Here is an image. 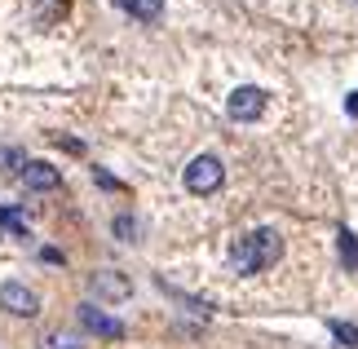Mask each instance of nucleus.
<instances>
[{
  "label": "nucleus",
  "instance_id": "1",
  "mask_svg": "<svg viewBox=\"0 0 358 349\" xmlns=\"http://www.w3.org/2000/svg\"><path fill=\"white\" fill-rule=\"evenodd\" d=\"M283 257V234L279 230H270V226H261V230H248L243 239L230 248V261H235V270L239 274H261V270H270L274 261Z\"/></svg>",
  "mask_w": 358,
  "mask_h": 349
},
{
  "label": "nucleus",
  "instance_id": "2",
  "mask_svg": "<svg viewBox=\"0 0 358 349\" xmlns=\"http://www.w3.org/2000/svg\"><path fill=\"white\" fill-rule=\"evenodd\" d=\"M222 181H226V169L217 155H199V159L186 164V190L190 194H213Z\"/></svg>",
  "mask_w": 358,
  "mask_h": 349
},
{
  "label": "nucleus",
  "instance_id": "3",
  "mask_svg": "<svg viewBox=\"0 0 358 349\" xmlns=\"http://www.w3.org/2000/svg\"><path fill=\"white\" fill-rule=\"evenodd\" d=\"M226 111H230V120L248 124V120H257L261 111H266V93H261L257 85H243V89H235V93H230Z\"/></svg>",
  "mask_w": 358,
  "mask_h": 349
},
{
  "label": "nucleus",
  "instance_id": "4",
  "mask_svg": "<svg viewBox=\"0 0 358 349\" xmlns=\"http://www.w3.org/2000/svg\"><path fill=\"white\" fill-rule=\"evenodd\" d=\"M80 327L93 332V336H102V341H120L124 336V323L111 314H102L98 305H80Z\"/></svg>",
  "mask_w": 358,
  "mask_h": 349
},
{
  "label": "nucleus",
  "instance_id": "5",
  "mask_svg": "<svg viewBox=\"0 0 358 349\" xmlns=\"http://www.w3.org/2000/svg\"><path fill=\"white\" fill-rule=\"evenodd\" d=\"M18 177H22V186H27V190H31V194H45V190H58V181H62V177H58V169H53V164H45V159H27Z\"/></svg>",
  "mask_w": 358,
  "mask_h": 349
},
{
  "label": "nucleus",
  "instance_id": "6",
  "mask_svg": "<svg viewBox=\"0 0 358 349\" xmlns=\"http://www.w3.org/2000/svg\"><path fill=\"white\" fill-rule=\"evenodd\" d=\"M0 310H9V314H18V318H31L40 310V301H36V292L31 287H22V283H5L0 287Z\"/></svg>",
  "mask_w": 358,
  "mask_h": 349
},
{
  "label": "nucleus",
  "instance_id": "7",
  "mask_svg": "<svg viewBox=\"0 0 358 349\" xmlns=\"http://www.w3.org/2000/svg\"><path fill=\"white\" fill-rule=\"evenodd\" d=\"M93 292L98 297H111V301H124L129 297V278H120V274H111V270H102V274H93Z\"/></svg>",
  "mask_w": 358,
  "mask_h": 349
},
{
  "label": "nucleus",
  "instance_id": "8",
  "mask_svg": "<svg viewBox=\"0 0 358 349\" xmlns=\"http://www.w3.org/2000/svg\"><path fill=\"white\" fill-rule=\"evenodd\" d=\"M115 5L124 13H133V18H142V22H155L164 13V0H115Z\"/></svg>",
  "mask_w": 358,
  "mask_h": 349
},
{
  "label": "nucleus",
  "instance_id": "9",
  "mask_svg": "<svg viewBox=\"0 0 358 349\" xmlns=\"http://www.w3.org/2000/svg\"><path fill=\"white\" fill-rule=\"evenodd\" d=\"M336 243H341V261H345V270H358V239H354L350 230H341Z\"/></svg>",
  "mask_w": 358,
  "mask_h": 349
},
{
  "label": "nucleus",
  "instance_id": "10",
  "mask_svg": "<svg viewBox=\"0 0 358 349\" xmlns=\"http://www.w3.org/2000/svg\"><path fill=\"white\" fill-rule=\"evenodd\" d=\"M0 226H5V230H13L18 239H27V221H22V213H18V208L0 204Z\"/></svg>",
  "mask_w": 358,
  "mask_h": 349
},
{
  "label": "nucleus",
  "instance_id": "11",
  "mask_svg": "<svg viewBox=\"0 0 358 349\" xmlns=\"http://www.w3.org/2000/svg\"><path fill=\"white\" fill-rule=\"evenodd\" d=\"M22 164H27V155L18 146H0V173H22Z\"/></svg>",
  "mask_w": 358,
  "mask_h": 349
},
{
  "label": "nucleus",
  "instance_id": "12",
  "mask_svg": "<svg viewBox=\"0 0 358 349\" xmlns=\"http://www.w3.org/2000/svg\"><path fill=\"white\" fill-rule=\"evenodd\" d=\"M111 230L120 234V239H124V243H133V239H137V221H133L129 213H124V217H115V221H111Z\"/></svg>",
  "mask_w": 358,
  "mask_h": 349
},
{
  "label": "nucleus",
  "instance_id": "13",
  "mask_svg": "<svg viewBox=\"0 0 358 349\" xmlns=\"http://www.w3.org/2000/svg\"><path fill=\"white\" fill-rule=\"evenodd\" d=\"M332 336L345 345V349H354V345H358V327H354V323H332Z\"/></svg>",
  "mask_w": 358,
  "mask_h": 349
},
{
  "label": "nucleus",
  "instance_id": "14",
  "mask_svg": "<svg viewBox=\"0 0 358 349\" xmlns=\"http://www.w3.org/2000/svg\"><path fill=\"white\" fill-rule=\"evenodd\" d=\"M49 349H76V345L66 341V336H53V341H49Z\"/></svg>",
  "mask_w": 358,
  "mask_h": 349
},
{
  "label": "nucleus",
  "instance_id": "15",
  "mask_svg": "<svg viewBox=\"0 0 358 349\" xmlns=\"http://www.w3.org/2000/svg\"><path fill=\"white\" fill-rule=\"evenodd\" d=\"M345 106H350V115H358V93H350V102H345Z\"/></svg>",
  "mask_w": 358,
  "mask_h": 349
}]
</instances>
